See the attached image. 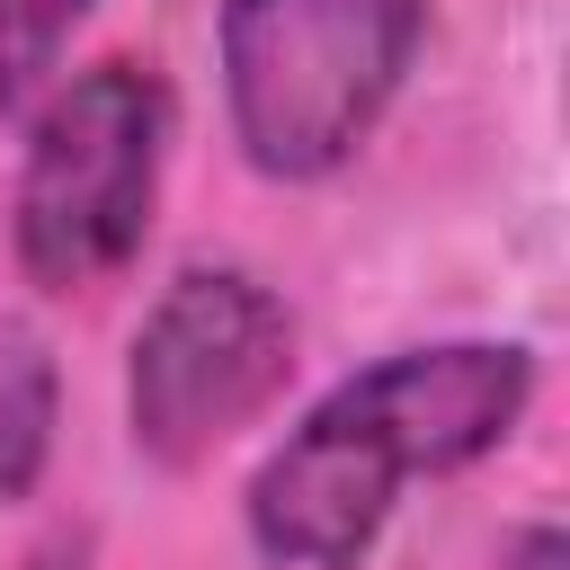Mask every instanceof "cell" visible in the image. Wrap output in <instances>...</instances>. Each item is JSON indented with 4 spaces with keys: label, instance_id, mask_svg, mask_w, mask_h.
I'll return each instance as SVG.
<instances>
[{
    "label": "cell",
    "instance_id": "obj_1",
    "mask_svg": "<svg viewBox=\"0 0 570 570\" xmlns=\"http://www.w3.org/2000/svg\"><path fill=\"white\" fill-rule=\"evenodd\" d=\"M534 401V347L428 338L330 383L249 472L240 525L276 570H356L401 508V481L463 472L517 436Z\"/></svg>",
    "mask_w": 570,
    "mask_h": 570
},
{
    "label": "cell",
    "instance_id": "obj_2",
    "mask_svg": "<svg viewBox=\"0 0 570 570\" xmlns=\"http://www.w3.org/2000/svg\"><path fill=\"white\" fill-rule=\"evenodd\" d=\"M419 36L428 0H223L214 71L240 160L285 187L347 169L401 98Z\"/></svg>",
    "mask_w": 570,
    "mask_h": 570
},
{
    "label": "cell",
    "instance_id": "obj_3",
    "mask_svg": "<svg viewBox=\"0 0 570 570\" xmlns=\"http://www.w3.org/2000/svg\"><path fill=\"white\" fill-rule=\"evenodd\" d=\"M169 80L142 53H98L27 107V151L9 187V249L27 285L89 294L142 249L169 169Z\"/></svg>",
    "mask_w": 570,
    "mask_h": 570
},
{
    "label": "cell",
    "instance_id": "obj_4",
    "mask_svg": "<svg viewBox=\"0 0 570 570\" xmlns=\"http://www.w3.org/2000/svg\"><path fill=\"white\" fill-rule=\"evenodd\" d=\"M294 374V312L267 276L232 267V258H196L178 267L134 347H125V428L134 454L187 472L214 445H232Z\"/></svg>",
    "mask_w": 570,
    "mask_h": 570
},
{
    "label": "cell",
    "instance_id": "obj_5",
    "mask_svg": "<svg viewBox=\"0 0 570 570\" xmlns=\"http://www.w3.org/2000/svg\"><path fill=\"white\" fill-rule=\"evenodd\" d=\"M53 410H62V374L53 347L27 321H0V499H27L53 463Z\"/></svg>",
    "mask_w": 570,
    "mask_h": 570
},
{
    "label": "cell",
    "instance_id": "obj_6",
    "mask_svg": "<svg viewBox=\"0 0 570 570\" xmlns=\"http://www.w3.org/2000/svg\"><path fill=\"white\" fill-rule=\"evenodd\" d=\"M80 18H89V0H0V116H27L53 89Z\"/></svg>",
    "mask_w": 570,
    "mask_h": 570
},
{
    "label": "cell",
    "instance_id": "obj_7",
    "mask_svg": "<svg viewBox=\"0 0 570 570\" xmlns=\"http://www.w3.org/2000/svg\"><path fill=\"white\" fill-rule=\"evenodd\" d=\"M499 570H570V534H561L552 517H534V525H517V534H508Z\"/></svg>",
    "mask_w": 570,
    "mask_h": 570
},
{
    "label": "cell",
    "instance_id": "obj_8",
    "mask_svg": "<svg viewBox=\"0 0 570 570\" xmlns=\"http://www.w3.org/2000/svg\"><path fill=\"white\" fill-rule=\"evenodd\" d=\"M18 570H80V534H62V543H45V552H27Z\"/></svg>",
    "mask_w": 570,
    "mask_h": 570
}]
</instances>
